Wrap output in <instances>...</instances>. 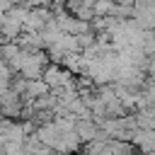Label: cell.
Instances as JSON below:
<instances>
[{"mask_svg":"<svg viewBox=\"0 0 155 155\" xmlns=\"http://www.w3.org/2000/svg\"><path fill=\"white\" fill-rule=\"evenodd\" d=\"M46 92H51V90L46 87L44 80H27V87H24V94H22V104H29L31 99H36V97H41Z\"/></svg>","mask_w":155,"mask_h":155,"instance_id":"cell-4","label":"cell"},{"mask_svg":"<svg viewBox=\"0 0 155 155\" xmlns=\"http://www.w3.org/2000/svg\"><path fill=\"white\" fill-rule=\"evenodd\" d=\"M148 58L155 53V34L153 31H143V39H140V46H138Z\"/></svg>","mask_w":155,"mask_h":155,"instance_id":"cell-8","label":"cell"},{"mask_svg":"<svg viewBox=\"0 0 155 155\" xmlns=\"http://www.w3.org/2000/svg\"><path fill=\"white\" fill-rule=\"evenodd\" d=\"M19 126H22V133H24V136H31V133L36 131V124H34L31 119H27V121H22Z\"/></svg>","mask_w":155,"mask_h":155,"instance_id":"cell-10","label":"cell"},{"mask_svg":"<svg viewBox=\"0 0 155 155\" xmlns=\"http://www.w3.org/2000/svg\"><path fill=\"white\" fill-rule=\"evenodd\" d=\"M24 148H22V143H12V140H7L5 145H2V153L5 155H19Z\"/></svg>","mask_w":155,"mask_h":155,"instance_id":"cell-9","label":"cell"},{"mask_svg":"<svg viewBox=\"0 0 155 155\" xmlns=\"http://www.w3.org/2000/svg\"><path fill=\"white\" fill-rule=\"evenodd\" d=\"M114 2H116V5H126V7H133L136 0H114Z\"/></svg>","mask_w":155,"mask_h":155,"instance_id":"cell-11","label":"cell"},{"mask_svg":"<svg viewBox=\"0 0 155 155\" xmlns=\"http://www.w3.org/2000/svg\"><path fill=\"white\" fill-rule=\"evenodd\" d=\"M116 2L114 0H92V15L94 17H111Z\"/></svg>","mask_w":155,"mask_h":155,"instance_id":"cell-5","label":"cell"},{"mask_svg":"<svg viewBox=\"0 0 155 155\" xmlns=\"http://www.w3.org/2000/svg\"><path fill=\"white\" fill-rule=\"evenodd\" d=\"M17 53H19V46H17L15 41H2V44H0V58H2L5 63L15 61Z\"/></svg>","mask_w":155,"mask_h":155,"instance_id":"cell-7","label":"cell"},{"mask_svg":"<svg viewBox=\"0 0 155 155\" xmlns=\"http://www.w3.org/2000/svg\"><path fill=\"white\" fill-rule=\"evenodd\" d=\"M70 78H73V75H70L65 68L56 65V63H48V65L44 68V75H41V80L46 82V87H48V90H56V87L65 85Z\"/></svg>","mask_w":155,"mask_h":155,"instance_id":"cell-2","label":"cell"},{"mask_svg":"<svg viewBox=\"0 0 155 155\" xmlns=\"http://www.w3.org/2000/svg\"><path fill=\"white\" fill-rule=\"evenodd\" d=\"M53 19V12L48 7H31L24 17V24H22V31H29V34H36L46 27V22Z\"/></svg>","mask_w":155,"mask_h":155,"instance_id":"cell-1","label":"cell"},{"mask_svg":"<svg viewBox=\"0 0 155 155\" xmlns=\"http://www.w3.org/2000/svg\"><path fill=\"white\" fill-rule=\"evenodd\" d=\"M75 136L80 138L82 145L90 143V140H94V138H97V124H94L92 119H80V121H75Z\"/></svg>","mask_w":155,"mask_h":155,"instance_id":"cell-3","label":"cell"},{"mask_svg":"<svg viewBox=\"0 0 155 155\" xmlns=\"http://www.w3.org/2000/svg\"><path fill=\"white\" fill-rule=\"evenodd\" d=\"M107 145H109V155H133V145L128 140H114V138H109Z\"/></svg>","mask_w":155,"mask_h":155,"instance_id":"cell-6","label":"cell"}]
</instances>
